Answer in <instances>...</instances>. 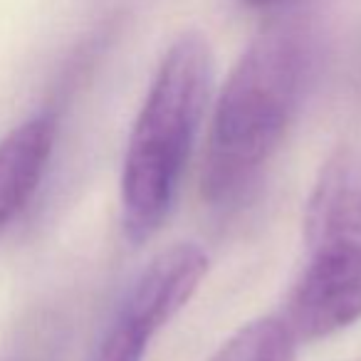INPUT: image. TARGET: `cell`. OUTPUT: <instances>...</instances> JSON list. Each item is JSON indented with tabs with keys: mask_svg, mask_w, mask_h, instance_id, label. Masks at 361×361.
<instances>
[{
	"mask_svg": "<svg viewBox=\"0 0 361 361\" xmlns=\"http://www.w3.org/2000/svg\"><path fill=\"white\" fill-rule=\"evenodd\" d=\"M314 57V23L300 8L282 11L252 37L213 109L201 169L203 201L228 208L255 186L300 111Z\"/></svg>",
	"mask_w": 361,
	"mask_h": 361,
	"instance_id": "6da1fadb",
	"label": "cell"
},
{
	"mask_svg": "<svg viewBox=\"0 0 361 361\" xmlns=\"http://www.w3.org/2000/svg\"><path fill=\"white\" fill-rule=\"evenodd\" d=\"M213 87V52L196 30L166 50L126 141L121 166V223L131 243L161 231L201 131Z\"/></svg>",
	"mask_w": 361,
	"mask_h": 361,
	"instance_id": "7a4b0ae2",
	"label": "cell"
},
{
	"mask_svg": "<svg viewBox=\"0 0 361 361\" xmlns=\"http://www.w3.org/2000/svg\"><path fill=\"white\" fill-rule=\"evenodd\" d=\"M206 272L208 255L193 243L161 250L126 290L92 361H144L149 341L193 300Z\"/></svg>",
	"mask_w": 361,
	"mask_h": 361,
	"instance_id": "3957f363",
	"label": "cell"
},
{
	"mask_svg": "<svg viewBox=\"0 0 361 361\" xmlns=\"http://www.w3.org/2000/svg\"><path fill=\"white\" fill-rule=\"evenodd\" d=\"M307 250L285 317L297 341L326 339L361 319V240H324Z\"/></svg>",
	"mask_w": 361,
	"mask_h": 361,
	"instance_id": "277c9868",
	"label": "cell"
},
{
	"mask_svg": "<svg viewBox=\"0 0 361 361\" xmlns=\"http://www.w3.org/2000/svg\"><path fill=\"white\" fill-rule=\"evenodd\" d=\"M361 240V149L344 144L329 154L305 203V245Z\"/></svg>",
	"mask_w": 361,
	"mask_h": 361,
	"instance_id": "5b68a950",
	"label": "cell"
},
{
	"mask_svg": "<svg viewBox=\"0 0 361 361\" xmlns=\"http://www.w3.org/2000/svg\"><path fill=\"white\" fill-rule=\"evenodd\" d=\"M55 136V116L37 114L0 141V228H6L37 191Z\"/></svg>",
	"mask_w": 361,
	"mask_h": 361,
	"instance_id": "8992f818",
	"label": "cell"
},
{
	"mask_svg": "<svg viewBox=\"0 0 361 361\" xmlns=\"http://www.w3.org/2000/svg\"><path fill=\"white\" fill-rule=\"evenodd\" d=\"M297 336L280 317H262L238 329L211 361H295Z\"/></svg>",
	"mask_w": 361,
	"mask_h": 361,
	"instance_id": "52a82bcc",
	"label": "cell"
},
{
	"mask_svg": "<svg viewBox=\"0 0 361 361\" xmlns=\"http://www.w3.org/2000/svg\"><path fill=\"white\" fill-rule=\"evenodd\" d=\"M245 3L252 8H277L282 3H287V0H245Z\"/></svg>",
	"mask_w": 361,
	"mask_h": 361,
	"instance_id": "ba28073f",
	"label": "cell"
}]
</instances>
